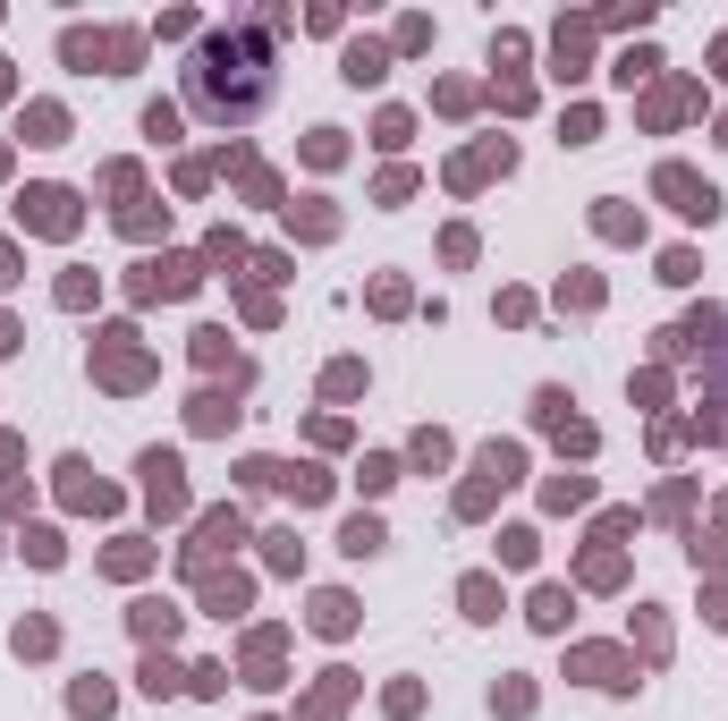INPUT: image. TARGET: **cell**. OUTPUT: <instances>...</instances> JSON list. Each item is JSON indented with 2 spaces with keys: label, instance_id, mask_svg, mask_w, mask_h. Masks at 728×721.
I'll list each match as a JSON object with an SVG mask.
<instances>
[{
  "label": "cell",
  "instance_id": "5",
  "mask_svg": "<svg viewBox=\"0 0 728 721\" xmlns=\"http://www.w3.org/2000/svg\"><path fill=\"white\" fill-rule=\"evenodd\" d=\"M720 77H728V43H720Z\"/></svg>",
  "mask_w": 728,
  "mask_h": 721
},
{
  "label": "cell",
  "instance_id": "2",
  "mask_svg": "<svg viewBox=\"0 0 728 721\" xmlns=\"http://www.w3.org/2000/svg\"><path fill=\"white\" fill-rule=\"evenodd\" d=\"M661 196H678V213H703V221L720 213V196H712V187H695L686 170H661Z\"/></svg>",
  "mask_w": 728,
  "mask_h": 721
},
{
  "label": "cell",
  "instance_id": "4",
  "mask_svg": "<svg viewBox=\"0 0 728 721\" xmlns=\"http://www.w3.org/2000/svg\"><path fill=\"white\" fill-rule=\"evenodd\" d=\"M348 77H356V85H365V77H381V52H373V43H356V52H348Z\"/></svg>",
  "mask_w": 728,
  "mask_h": 721
},
{
  "label": "cell",
  "instance_id": "3",
  "mask_svg": "<svg viewBox=\"0 0 728 721\" xmlns=\"http://www.w3.org/2000/svg\"><path fill=\"white\" fill-rule=\"evenodd\" d=\"M34 221H43V230H68V221H77V213H68V196H60V187H34Z\"/></svg>",
  "mask_w": 728,
  "mask_h": 721
},
{
  "label": "cell",
  "instance_id": "1",
  "mask_svg": "<svg viewBox=\"0 0 728 721\" xmlns=\"http://www.w3.org/2000/svg\"><path fill=\"white\" fill-rule=\"evenodd\" d=\"M187 94H195V111L221 119V128L254 119V111L271 102V43H263V26L212 34V43L195 52V68H187Z\"/></svg>",
  "mask_w": 728,
  "mask_h": 721
}]
</instances>
